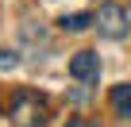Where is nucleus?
<instances>
[{
    "instance_id": "obj_1",
    "label": "nucleus",
    "mask_w": 131,
    "mask_h": 127,
    "mask_svg": "<svg viewBox=\"0 0 131 127\" xmlns=\"http://www.w3.org/2000/svg\"><path fill=\"white\" fill-rule=\"evenodd\" d=\"M50 116H46V100L39 96V93H16V100H12V123L16 127H42Z\"/></svg>"
},
{
    "instance_id": "obj_2",
    "label": "nucleus",
    "mask_w": 131,
    "mask_h": 127,
    "mask_svg": "<svg viewBox=\"0 0 131 127\" xmlns=\"http://www.w3.org/2000/svg\"><path fill=\"white\" fill-rule=\"evenodd\" d=\"M93 23H96V31L104 39H123L127 35V12L119 4H100V12H96Z\"/></svg>"
},
{
    "instance_id": "obj_3",
    "label": "nucleus",
    "mask_w": 131,
    "mask_h": 127,
    "mask_svg": "<svg viewBox=\"0 0 131 127\" xmlns=\"http://www.w3.org/2000/svg\"><path fill=\"white\" fill-rule=\"evenodd\" d=\"M70 73H73L77 81H96V77H100V58H96L93 50H77V54L70 58Z\"/></svg>"
},
{
    "instance_id": "obj_4",
    "label": "nucleus",
    "mask_w": 131,
    "mask_h": 127,
    "mask_svg": "<svg viewBox=\"0 0 131 127\" xmlns=\"http://www.w3.org/2000/svg\"><path fill=\"white\" fill-rule=\"evenodd\" d=\"M112 108H116L119 119H131V81H123V85L112 89Z\"/></svg>"
},
{
    "instance_id": "obj_5",
    "label": "nucleus",
    "mask_w": 131,
    "mask_h": 127,
    "mask_svg": "<svg viewBox=\"0 0 131 127\" xmlns=\"http://www.w3.org/2000/svg\"><path fill=\"white\" fill-rule=\"evenodd\" d=\"M89 23H93V16H89V12H73V16H62V27H66V31H85Z\"/></svg>"
},
{
    "instance_id": "obj_6",
    "label": "nucleus",
    "mask_w": 131,
    "mask_h": 127,
    "mask_svg": "<svg viewBox=\"0 0 131 127\" xmlns=\"http://www.w3.org/2000/svg\"><path fill=\"white\" fill-rule=\"evenodd\" d=\"M16 66V54H8V50H0V70H12Z\"/></svg>"
},
{
    "instance_id": "obj_7",
    "label": "nucleus",
    "mask_w": 131,
    "mask_h": 127,
    "mask_svg": "<svg viewBox=\"0 0 131 127\" xmlns=\"http://www.w3.org/2000/svg\"><path fill=\"white\" fill-rule=\"evenodd\" d=\"M66 127H93V123H85V119H70Z\"/></svg>"
}]
</instances>
